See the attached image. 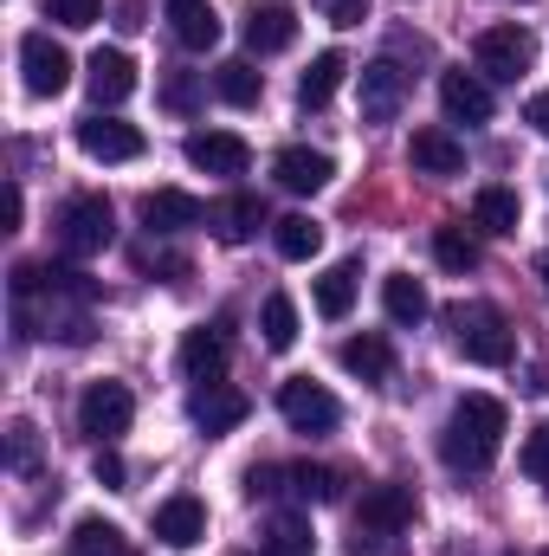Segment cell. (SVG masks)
Instances as JSON below:
<instances>
[{"mask_svg": "<svg viewBox=\"0 0 549 556\" xmlns=\"http://www.w3.org/2000/svg\"><path fill=\"white\" fill-rule=\"evenodd\" d=\"M259 544H266V556H317V531H310V518H291L284 511V518L266 525Z\"/></svg>", "mask_w": 549, "mask_h": 556, "instance_id": "31", "label": "cell"}, {"mask_svg": "<svg viewBox=\"0 0 549 556\" xmlns=\"http://www.w3.org/2000/svg\"><path fill=\"white\" fill-rule=\"evenodd\" d=\"M130 420H137V395H130V382H91V389H85V402H78V427H85L98 446H111L117 433H130Z\"/></svg>", "mask_w": 549, "mask_h": 556, "instance_id": "7", "label": "cell"}, {"mask_svg": "<svg viewBox=\"0 0 549 556\" xmlns=\"http://www.w3.org/2000/svg\"><path fill=\"white\" fill-rule=\"evenodd\" d=\"M91 98H98V111H111V104H124L130 91H137V65H130V52H91Z\"/></svg>", "mask_w": 549, "mask_h": 556, "instance_id": "20", "label": "cell"}, {"mask_svg": "<svg viewBox=\"0 0 549 556\" xmlns=\"http://www.w3.org/2000/svg\"><path fill=\"white\" fill-rule=\"evenodd\" d=\"M142 20H149V13H142V0H124V7H117V26H124V33H137Z\"/></svg>", "mask_w": 549, "mask_h": 556, "instance_id": "43", "label": "cell"}, {"mask_svg": "<svg viewBox=\"0 0 549 556\" xmlns=\"http://www.w3.org/2000/svg\"><path fill=\"white\" fill-rule=\"evenodd\" d=\"M317 7H323L330 26H362L369 20V0H317Z\"/></svg>", "mask_w": 549, "mask_h": 556, "instance_id": "40", "label": "cell"}, {"mask_svg": "<svg viewBox=\"0 0 549 556\" xmlns=\"http://www.w3.org/2000/svg\"><path fill=\"white\" fill-rule=\"evenodd\" d=\"M472 52H478V72L485 78H524L537 65V33L518 26V20H505V26H485Z\"/></svg>", "mask_w": 549, "mask_h": 556, "instance_id": "6", "label": "cell"}, {"mask_svg": "<svg viewBox=\"0 0 549 556\" xmlns=\"http://www.w3.org/2000/svg\"><path fill=\"white\" fill-rule=\"evenodd\" d=\"M98 479H104V485H111V492H117V485H124V459H117V453H111V446H98Z\"/></svg>", "mask_w": 549, "mask_h": 556, "instance_id": "41", "label": "cell"}, {"mask_svg": "<svg viewBox=\"0 0 549 556\" xmlns=\"http://www.w3.org/2000/svg\"><path fill=\"white\" fill-rule=\"evenodd\" d=\"M524 124H531L537 137H549V91H537V98L524 104Z\"/></svg>", "mask_w": 549, "mask_h": 556, "instance_id": "42", "label": "cell"}, {"mask_svg": "<svg viewBox=\"0 0 549 556\" xmlns=\"http://www.w3.org/2000/svg\"><path fill=\"white\" fill-rule=\"evenodd\" d=\"M272 175H278V188H291V194H317V188H330L336 162H330L323 149H304V142H291V149H278Z\"/></svg>", "mask_w": 549, "mask_h": 556, "instance_id": "14", "label": "cell"}, {"mask_svg": "<svg viewBox=\"0 0 549 556\" xmlns=\"http://www.w3.org/2000/svg\"><path fill=\"white\" fill-rule=\"evenodd\" d=\"M439 104L452 124H485L491 117V85L478 72H439Z\"/></svg>", "mask_w": 549, "mask_h": 556, "instance_id": "16", "label": "cell"}, {"mask_svg": "<svg viewBox=\"0 0 549 556\" xmlns=\"http://www.w3.org/2000/svg\"><path fill=\"white\" fill-rule=\"evenodd\" d=\"M505 402L498 395H459V408L446 420V433H439V459L452 466V472H485L491 459H498V440H505Z\"/></svg>", "mask_w": 549, "mask_h": 556, "instance_id": "2", "label": "cell"}, {"mask_svg": "<svg viewBox=\"0 0 549 556\" xmlns=\"http://www.w3.org/2000/svg\"><path fill=\"white\" fill-rule=\"evenodd\" d=\"M20 214H26V201H20V188H7V233L20 227Z\"/></svg>", "mask_w": 549, "mask_h": 556, "instance_id": "44", "label": "cell"}, {"mask_svg": "<svg viewBox=\"0 0 549 556\" xmlns=\"http://www.w3.org/2000/svg\"><path fill=\"white\" fill-rule=\"evenodd\" d=\"M433 260L446 266V273H478V240L465 233V227H433Z\"/></svg>", "mask_w": 549, "mask_h": 556, "instance_id": "32", "label": "cell"}, {"mask_svg": "<svg viewBox=\"0 0 549 556\" xmlns=\"http://www.w3.org/2000/svg\"><path fill=\"white\" fill-rule=\"evenodd\" d=\"M162 104H168V111H181V117H188V111H201V78H194V72H168Z\"/></svg>", "mask_w": 549, "mask_h": 556, "instance_id": "37", "label": "cell"}, {"mask_svg": "<svg viewBox=\"0 0 549 556\" xmlns=\"http://www.w3.org/2000/svg\"><path fill=\"white\" fill-rule=\"evenodd\" d=\"M46 13H52L59 26H72V33H85V26H98V20H104V0H52Z\"/></svg>", "mask_w": 549, "mask_h": 556, "instance_id": "38", "label": "cell"}, {"mask_svg": "<svg viewBox=\"0 0 549 556\" xmlns=\"http://www.w3.org/2000/svg\"><path fill=\"white\" fill-rule=\"evenodd\" d=\"M214 91H220V98H227L233 111H253V104L266 98V78H259V72L246 65V59H227V65L214 72Z\"/></svg>", "mask_w": 549, "mask_h": 556, "instance_id": "28", "label": "cell"}, {"mask_svg": "<svg viewBox=\"0 0 549 556\" xmlns=\"http://www.w3.org/2000/svg\"><path fill=\"white\" fill-rule=\"evenodd\" d=\"M259 330H266V350H291V343H297V304H291L284 291H272V298H266Z\"/></svg>", "mask_w": 549, "mask_h": 556, "instance_id": "33", "label": "cell"}, {"mask_svg": "<svg viewBox=\"0 0 549 556\" xmlns=\"http://www.w3.org/2000/svg\"><path fill=\"white\" fill-rule=\"evenodd\" d=\"M544 556H549V551H544Z\"/></svg>", "mask_w": 549, "mask_h": 556, "instance_id": "47", "label": "cell"}, {"mask_svg": "<svg viewBox=\"0 0 549 556\" xmlns=\"http://www.w3.org/2000/svg\"><path fill=\"white\" fill-rule=\"evenodd\" d=\"M272 247H278V260H317L323 227H317L310 214H284V220L272 227Z\"/></svg>", "mask_w": 549, "mask_h": 556, "instance_id": "29", "label": "cell"}, {"mask_svg": "<svg viewBox=\"0 0 549 556\" xmlns=\"http://www.w3.org/2000/svg\"><path fill=\"white\" fill-rule=\"evenodd\" d=\"M544 291H549V253H544Z\"/></svg>", "mask_w": 549, "mask_h": 556, "instance_id": "45", "label": "cell"}, {"mask_svg": "<svg viewBox=\"0 0 549 556\" xmlns=\"http://www.w3.org/2000/svg\"><path fill=\"white\" fill-rule=\"evenodd\" d=\"M207 220V207L188 194V188H155V194H142V227L149 233H181V227H201Z\"/></svg>", "mask_w": 549, "mask_h": 556, "instance_id": "17", "label": "cell"}, {"mask_svg": "<svg viewBox=\"0 0 549 556\" xmlns=\"http://www.w3.org/2000/svg\"><path fill=\"white\" fill-rule=\"evenodd\" d=\"M246 162H253V149L246 137H233V130H194L188 137V168H201V175H246Z\"/></svg>", "mask_w": 549, "mask_h": 556, "instance_id": "13", "label": "cell"}, {"mask_svg": "<svg viewBox=\"0 0 549 556\" xmlns=\"http://www.w3.org/2000/svg\"><path fill=\"white\" fill-rule=\"evenodd\" d=\"M201 538H207V505H201L194 492H175V498L155 505V544H168V551H194Z\"/></svg>", "mask_w": 549, "mask_h": 556, "instance_id": "12", "label": "cell"}, {"mask_svg": "<svg viewBox=\"0 0 549 556\" xmlns=\"http://www.w3.org/2000/svg\"><path fill=\"white\" fill-rule=\"evenodd\" d=\"M246 415H253V402H246L240 389H220V382L194 389V402H188V420H194L201 433H233Z\"/></svg>", "mask_w": 549, "mask_h": 556, "instance_id": "15", "label": "cell"}, {"mask_svg": "<svg viewBox=\"0 0 549 556\" xmlns=\"http://www.w3.org/2000/svg\"><path fill=\"white\" fill-rule=\"evenodd\" d=\"M181 376H188V382H201V389H207V382H220V376H227V337H220V330H207V324H201V330H188V337H181Z\"/></svg>", "mask_w": 549, "mask_h": 556, "instance_id": "21", "label": "cell"}, {"mask_svg": "<svg viewBox=\"0 0 549 556\" xmlns=\"http://www.w3.org/2000/svg\"><path fill=\"white\" fill-rule=\"evenodd\" d=\"M284 479H291V492L310 498V505H330V498L343 492V479H336L330 466H284Z\"/></svg>", "mask_w": 549, "mask_h": 556, "instance_id": "34", "label": "cell"}, {"mask_svg": "<svg viewBox=\"0 0 549 556\" xmlns=\"http://www.w3.org/2000/svg\"><path fill=\"white\" fill-rule=\"evenodd\" d=\"M401 104H408V72L395 59L362 65V124H395Z\"/></svg>", "mask_w": 549, "mask_h": 556, "instance_id": "10", "label": "cell"}, {"mask_svg": "<svg viewBox=\"0 0 549 556\" xmlns=\"http://www.w3.org/2000/svg\"><path fill=\"white\" fill-rule=\"evenodd\" d=\"M278 415H284L291 433H336L343 408H336V395H330L323 382L297 376V382H284V389H278Z\"/></svg>", "mask_w": 549, "mask_h": 556, "instance_id": "8", "label": "cell"}, {"mask_svg": "<svg viewBox=\"0 0 549 556\" xmlns=\"http://www.w3.org/2000/svg\"><path fill=\"white\" fill-rule=\"evenodd\" d=\"M291 39H297V13H291L284 0L246 7V46H253V52H284Z\"/></svg>", "mask_w": 549, "mask_h": 556, "instance_id": "22", "label": "cell"}, {"mask_svg": "<svg viewBox=\"0 0 549 556\" xmlns=\"http://www.w3.org/2000/svg\"><path fill=\"white\" fill-rule=\"evenodd\" d=\"M343 72H349V59H343V52H317V59H310V72L297 78V104H304V111H323V104L336 98Z\"/></svg>", "mask_w": 549, "mask_h": 556, "instance_id": "26", "label": "cell"}, {"mask_svg": "<svg viewBox=\"0 0 549 556\" xmlns=\"http://www.w3.org/2000/svg\"><path fill=\"white\" fill-rule=\"evenodd\" d=\"M518 220H524V201H518V188H478L472 194V227L478 233H518Z\"/></svg>", "mask_w": 549, "mask_h": 556, "instance_id": "23", "label": "cell"}, {"mask_svg": "<svg viewBox=\"0 0 549 556\" xmlns=\"http://www.w3.org/2000/svg\"><path fill=\"white\" fill-rule=\"evenodd\" d=\"M207 220H214V233H220L227 247H240V240H253V233L266 227V201H259V194H227Z\"/></svg>", "mask_w": 549, "mask_h": 556, "instance_id": "24", "label": "cell"}, {"mask_svg": "<svg viewBox=\"0 0 549 556\" xmlns=\"http://www.w3.org/2000/svg\"><path fill=\"white\" fill-rule=\"evenodd\" d=\"M20 72H26V91L33 98H59L72 85V52L52 33H26L20 39Z\"/></svg>", "mask_w": 549, "mask_h": 556, "instance_id": "9", "label": "cell"}, {"mask_svg": "<svg viewBox=\"0 0 549 556\" xmlns=\"http://www.w3.org/2000/svg\"><path fill=\"white\" fill-rule=\"evenodd\" d=\"M78 556H130V544H124V531H117V525L85 518V525H78Z\"/></svg>", "mask_w": 549, "mask_h": 556, "instance_id": "35", "label": "cell"}, {"mask_svg": "<svg viewBox=\"0 0 549 556\" xmlns=\"http://www.w3.org/2000/svg\"><path fill=\"white\" fill-rule=\"evenodd\" d=\"M78 149H85L91 162H137L142 155V130L137 124H124V117L91 111V117L78 124Z\"/></svg>", "mask_w": 549, "mask_h": 556, "instance_id": "11", "label": "cell"}, {"mask_svg": "<svg viewBox=\"0 0 549 556\" xmlns=\"http://www.w3.org/2000/svg\"><path fill=\"white\" fill-rule=\"evenodd\" d=\"M408 162L420 175H459L465 168V142L452 137V130H439V124H426V130H413Z\"/></svg>", "mask_w": 549, "mask_h": 556, "instance_id": "19", "label": "cell"}, {"mask_svg": "<svg viewBox=\"0 0 549 556\" xmlns=\"http://www.w3.org/2000/svg\"><path fill=\"white\" fill-rule=\"evenodd\" d=\"M130 556H137V551H130Z\"/></svg>", "mask_w": 549, "mask_h": 556, "instance_id": "46", "label": "cell"}, {"mask_svg": "<svg viewBox=\"0 0 549 556\" xmlns=\"http://www.w3.org/2000/svg\"><path fill=\"white\" fill-rule=\"evenodd\" d=\"M168 33H175L188 52H214V46H220V13H214V0H168Z\"/></svg>", "mask_w": 549, "mask_h": 556, "instance_id": "18", "label": "cell"}, {"mask_svg": "<svg viewBox=\"0 0 549 556\" xmlns=\"http://www.w3.org/2000/svg\"><path fill=\"white\" fill-rule=\"evenodd\" d=\"M349 304H356V260H343V266H330V273L317 278V311H323L330 324H343Z\"/></svg>", "mask_w": 549, "mask_h": 556, "instance_id": "30", "label": "cell"}, {"mask_svg": "<svg viewBox=\"0 0 549 556\" xmlns=\"http://www.w3.org/2000/svg\"><path fill=\"white\" fill-rule=\"evenodd\" d=\"M336 363H343L349 376H362V382H388V369H395V350H388V337L362 330V337H349V343L336 350Z\"/></svg>", "mask_w": 549, "mask_h": 556, "instance_id": "25", "label": "cell"}, {"mask_svg": "<svg viewBox=\"0 0 549 556\" xmlns=\"http://www.w3.org/2000/svg\"><path fill=\"white\" fill-rule=\"evenodd\" d=\"M382 304H388V317H395V324H420V317L433 311L426 285H420L413 273H388V278H382Z\"/></svg>", "mask_w": 549, "mask_h": 556, "instance_id": "27", "label": "cell"}, {"mask_svg": "<svg viewBox=\"0 0 549 556\" xmlns=\"http://www.w3.org/2000/svg\"><path fill=\"white\" fill-rule=\"evenodd\" d=\"M111 240H117L111 201H104V194H72L65 214H59V247H65V260H98Z\"/></svg>", "mask_w": 549, "mask_h": 556, "instance_id": "5", "label": "cell"}, {"mask_svg": "<svg viewBox=\"0 0 549 556\" xmlns=\"http://www.w3.org/2000/svg\"><path fill=\"white\" fill-rule=\"evenodd\" d=\"M413 525V492L408 485H369L362 505H356V556H382L388 538H401Z\"/></svg>", "mask_w": 549, "mask_h": 556, "instance_id": "4", "label": "cell"}, {"mask_svg": "<svg viewBox=\"0 0 549 556\" xmlns=\"http://www.w3.org/2000/svg\"><path fill=\"white\" fill-rule=\"evenodd\" d=\"M452 343H459V356L465 363H478V369H505L511 356H518V337H511V324H505V311L498 304H452Z\"/></svg>", "mask_w": 549, "mask_h": 556, "instance_id": "3", "label": "cell"}, {"mask_svg": "<svg viewBox=\"0 0 549 556\" xmlns=\"http://www.w3.org/2000/svg\"><path fill=\"white\" fill-rule=\"evenodd\" d=\"M518 466H524L537 485H549V420H537V427L524 433V446H518Z\"/></svg>", "mask_w": 549, "mask_h": 556, "instance_id": "36", "label": "cell"}, {"mask_svg": "<svg viewBox=\"0 0 549 556\" xmlns=\"http://www.w3.org/2000/svg\"><path fill=\"white\" fill-rule=\"evenodd\" d=\"M91 278L72 266H13V324L26 337L85 343L91 337Z\"/></svg>", "mask_w": 549, "mask_h": 556, "instance_id": "1", "label": "cell"}, {"mask_svg": "<svg viewBox=\"0 0 549 556\" xmlns=\"http://www.w3.org/2000/svg\"><path fill=\"white\" fill-rule=\"evenodd\" d=\"M33 453H39V446H33V427L13 420V433H7V466H13V472H33Z\"/></svg>", "mask_w": 549, "mask_h": 556, "instance_id": "39", "label": "cell"}]
</instances>
